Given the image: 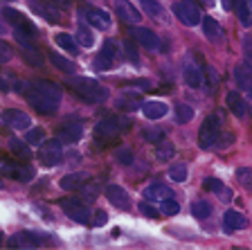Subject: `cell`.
<instances>
[{"mask_svg": "<svg viewBox=\"0 0 252 250\" xmlns=\"http://www.w3.org/2000/svg\"><path fill=\"white\" fill-rule=\"evenodd\" d=\"M61 210L65 212V216H70L72 221L81 225H88L93 221L90 216V208L81 201V198H61Z\"/></svg>", "mask_w": 252, "mask_h": 250, "instance_id": "cell-6", "label": "cell"}, {"mask_svg": "<svg viewBox=\"0 0 252 250\" xmlns=\"http://www.w3.org/2000/svg\"><path fill=\"white\" fill-rule=\"evenodd\" d=\"M205 77H207V83H205V88L212 93V90H214V86L219 83V74H216V70L212 68V66H207V68H205Z\"/></svg>", "mask_w": 252, "mask_h": 250, "instance_id": "cell-48", "label": "cell"}, {"mask_svg": "<svg viewBox=\"0 0 252 250\" xmlns=\"http://www.w3.org/2000/svg\"><path fill=\"white\" fill-rule=\"evenodd\" d=\"M88 180V174L86 172H74V174H65V176L59 180V185H61V189H79L84 182Z\"/></svg>", "mask_w": 252, "mask_h": 250, "instance_id": "cell-25", "label": "cell"}, {"mask_svg": "<svg viewBox=\"0 0 252 250\" xmlns=\"http://www.w3.org/2000/svg\"><path fill=\"white\" fill-rule=\"evenodd\" d=\"M50 61H52V66L54 68H59L61 72H77V66H74V61L72 59H65V57H61V54H50Z\"/></svg>", "mask_w": 252, "mask_h": 250, "instance_id": "cell-30", "label": "cell"}, {"mask_svg": "<svg viewBox=\"0 0 252 250\" xmlns=\"http://www.w3.org/2000/svg\"><path fill=\"white\" fill-rule=\"evenodd\" d=\"M106 221H108V216H106V212H104V210H99V212H94L93 225H97V228H101V225H106Z\"/></svg>", "mask_w": 252, "mask_h": 250, "instance_id": "cell-50", "label": "cell"}, {"mask_svg": "<svg viewBox=\"0 0 252 250\" xmlns=\"http://www.w3.org/2000/svg\"><path fill=\"white\" fill-rule=\"evenodd\" d=\"M0 90H5V93H9V90H11L9 77H2V74H0Z\"/></svg>", "mask_w": 252, "mask_h": 250, "instance_id": "cell-53", "label": "cell"}, {"mask_svg": "<svg viewBox=\"0 0 252 250\" xmlns=\"http://www.w3.org/2000/svg\"><path fill=\"white\" fill-rule=\"evenodd\" d=\"M2 16H5V21L14 27V32H21V34H25V36H30V38H34V41H36L38 30H36V25H34V23H32L25 14L11 9V7H5V9H2Z\"/></svg>", "mask_w": 252, "mask_h": 250, "instance_id": "cell-5", "label": "cell"}, {"mask_svg": "<svg viewBox=\"0 0 252 250\" xmlns=\"http://www.w3.org/2000/svg\"><path fill=\"white\" fill-rule=\"evenodd\" d=\"M250 113H252V93H250Z\"/></svg>", "mask_w": 252, "mask_h": 250, "instance_id": "cell-56", "label": "cell"}, {"mask_svg": "<svg viewBox=\"0 0 252 250\" xmlns=\"http://www.w3.org/2000/svg\"><path fill=\"white\" fill-rule=\"evenodd\" d=\"M200 23H203V34H205V38H207V41H210V43H220V41H223V27H220L214 18L205 16Z\"/></svg>", "mask_w": 252, "mask_h": 250, "instance_id": "cell-23", "label": "cell"}, {"mask_svg": "<svg viewBox=\"0 0 252 250\" xmlns=\"http://www.w3.org/2000/svg\"><path fill=\"white\" fill-rule=\"evenodd\" d=\"M2 120H5V124L9 126V129H16V131H25V129H30V124H32L30 115L18 108H7L5 113H2Z\"/></svg>", "mask_w": 252, "mask_h": 250, "instance_id": "cell-15", "label": "cell"}, {"mask_svg": "<svg viewBox=\"0 0 252 250\" xmlns=\"http://www.w3.org/2000/svg\"><path fill=\"white\" fill-rule=\"evenodd\" d=\"M52 2H54L57 7H61V9H70L74 0H52Z\"/></svg>", "mask_w": 252, "mask_h": 250, "instance_id": "cell-52", "label": "cell"}, {"mask_svg": "<svg viewBox=\"0 0 252 250\" xmlns=\"http://www.w3.org/2000/svg\"><path fill=\"white\" fill-rule=\"evenodd\" d=\"M50 244V237L45 232H30V230H23V232H16L7 246L9 248H38V246Z\"/></svg>", "mask_w": 252, "mask_h": 250, "instance_id": "cell-10", "label": "cell"}, {"mask_svg": "<svg viewBox=\"0 0 252 250\" xmlns=\"http://www.w3.org/2000/svg\"><path fill=\"white\" fill-rule=\"evenodd\" d=\"M203 187L207 189V192H214V194H227L225 187H223V182H220L219 178H205Z\"/></svg>", "mask_w": 252, "mask_h": 250, "instance_id": "cell-41", "label": "cell"}, {"mask_svg": "<svg viewBox=\"0 0 252 250\" xmlns=\"http://www.w3.org/2000/svg\"><path fill=\"white\" fill-rule=\"evenodd\" d=\"M34 176H36V172H34V167L18 162V167H16V174H14V180L30 182V180H34Z\"/></svg>", "mask_w": 252, "mask_h": 250, "instance_id": "cell-34", "label": "cell"}, {"mask_svg": "<svg viewBox=\"0 0 252 250\" xmlns=\"http://www.w3.org/2000/svg\"><path fill=\"white\" fill-rule=\"evenodd\" d=\"M142 97L140 95H122L120 99H117V108H122V110H135V108H142Z\"/></svg>", "mask_w": 252, "mask_h": 250, "instance_id": "cell-29", "label": "cell"}, {"mask_svg": "<svg viewBox=\"0 0 252 250\" xmlns=\"http://www.w3.org/2000/svg\"><path fill=\"white\" fill-rule=\"evenodd\" d=\"M54 41H57L59 47H63L65 52H70L74 57V54H79V43L77 38L72 36V34H68V32H59L57 36H54Z\"/></svg>", "mask_w": 252, "mask_h": 250, "instance_id": "cell-26", "label": "cell"}, {"mask_svg": "<svg viewBox=\"0 0 252 250\" xmlns=\"http://www.w3.org/2000/svg\"><path fill=\"white\" fill-rule=\"evenodd\" d=\"M38 160L45 167H57L63 162V146L59 138H52V140L41 142L38 146Z\"/></svg>", "mask_w": 252, "mask_h": 250, "instance_id": "cell-9", "label": "cell"}, {"mask_svg": "<svg viewBox=\"0 0 252 250\" xmlns=\"http://www.w3.org/2000/svg\"><path fill=\"white\" fill-rule=\"evenodd\" d=\"M142 113H144L147 120H160V117H164L169 113V106L164 102H144L142 104Z\"/></svg>", "mask_w": 252, "mask_h": 250, "instance_id": "cell-24", "label": "cell"}, {"mask_svg": "<svg viewBox=\"0 0 252 250\" xmlns=\"http://www.w3.org/2000/svg\"><path fill=\"white\" fill-rule=\"evenodd\" d=\"M232 77H234L236 90H246V93H250L252 90V68L250 66L239 63V66L234 68V72H232Z\"/></svg>", "mask_w": 252, "mask_h": 250, "instance_id": "cell-18", "label": "cell"}, {"mask_svg": "<svg viewBox=\"0 0 252 250\" xmlns=\"http://www.w3.org/2000/svg\"><path fill=\"white\" fill-rule=\"evenodd\" d=\"M140 5L149 18H153V21H164V9H162V5H160V0H140Z\"/></svg>", "mask_w": 252, "mask_h": 250, "instance_id": "cell-27", "label": "cell"}, {"mask_svg": "<svg viewBox=\"0 0 252 250\" xmlns=\"http://www.w3.org/2000/svg\"><path fill=\"white\" fill-rule=\"evenodd\" d=\"M223 7H225V9H232V0H223Z\"/></svg>", "mask_w": 252, "mask_h": 250, "instance_id": "cell-55", "label": "cell"}, {"mask_svg": "<svg viewBox=\"0 0 252 250\" xmlns=\"http://www.w3.org/2000/svg\"><path fill=\"white\" fill-rule=\"evenodd\" d=\"M178 212H180V203L173 196L160 201V214L162 216H173V214H178Z\"/></svg>", "mask_w": 252, "mask_h": 250, "instance_id": "cell-36", "label": "cell"}, {"mask_svg": "<svg viewBox=\"0 0 252 250\" xmlns=\"http://www.w3.org/2000/svg\"><path fill=\"white\" fill-rule=\"evenodd\" d=\"M236 180L246 192H252V167H239L236 169Z\"/></svg>", "mask_w": 252, "mask_h": 250, "instance_id": "cell-35", "label": "cell"}, {"mask_svg": "<svg viewBox=\"0 0 252 250\" xmlns=\"http://www.w3.org/2000/svg\"><path fill=\"white\" fill-rule=\"evenodd\" d=\"M25 97L30 102V106L36 113L41 115H54L61 106V88H59L54 81H47V79H36V81H30L25 88Z\"/></svg>", "mask_w": 252, "mask_h": 250, "instance_id": "cell-1", "label": "cell"}, {"mask_svg": "<svg viewBox=\"0 0 252 250\" xmlns=\"http://www.w3.org/2000/svg\"><path fill=\"white\" fill-rule=\"evenodd\" d=\"M81 16H84L93 27H97V30H110V25H113L108 11L97 9V7H84V9H81Z\"/></svg>", "mask_w": 252, "mask_h": 250, "instance_id": "cell-12", "label": "cell"}, {"mask_svg": "<svg viewBox=\"0 0 252 250\" xmlns=\"http://www.w3.org/2000/svg\"><path fill=\"white\" fill-rule=\"evenodd\" d=\"M106 198H108L110 205H115L117 210H128L131 208V198H128L126 189L120 187V185H108V187H106Z\"/></svg>", "mask_w": 252, "mask_h": 250, "instance_id": "cell-17", "label": "cell"}, {"mask_svg": "<svg viewBox=\"0 0 252 250\" xmlns=\"http://www.w3.org/2000/svg\"><path fill=\"white\" fill-rule=\"evenodd\" d=\"M225 104H227V108H230V113L234 115V117H246L248 104L243 102V97H241L239 90H230V93L225 95Z\"/></svg>", "mask_w": 252, "mask_h": 250, "instance_id": "cell-21", "label": "cell"}, {"mask_svg": "<svg viewBox=\"0 0 252 250\" xmlns=\"http://www.w3.org/2000/svg\"><path fill=\"white\" fill-rule=\"evenodd\" d=\"M191 117H194V108L187 104H178L176 106V120L180 122V124H187V122H191Z\"/></svg>", "mask_w": 252, "mask_h": 250, "instance_id": "cell-39", "label": "cell"}, {"mask_svg": "<svg viewBox=\"0 0 252 250\" xmlns=\"http://www.w3.org/2000/svg\"><path fill=\"white\" fill-rule=\"evenodd\" d=\"M43 138H45V131L43 129H27V133H25L27 144H41Z\"/></svg>", "mask_w": 252, "mask_h": 250, "instance_id": "cell-42", "label": "cell"}, {"mask_svg": "<svg viewBox=\"0 0 252 250\" xmlns=\"http://www.w3.org/2000/svg\"><path fill=\"white\" fill-rule=\"evenodd\" d=\"M0 246H2V232H0Z\"/></svg>", "mask_w": 252, "mask_h": 250, "instance_id": "cell-58", "label": "cell"}, {"mask_svg": "<svg viewBox=\"0 0 252 250\" xmlns=\"http://www.w3.org/2000/svg\"><path fill=\"white\" fill-rule=\"evenodd\" d=\"M11 59H14V50H11V45L0 38V63H9Z\"/></svg>", "mask_w": 252, "mask_h": 250, "instance_id": "cell-47", "label": "cell"}, {"mask_svg": "<svg viewBox=\"0 0 252 250\" xmlns=\"http://www.w3.org/2000/svg\"><path fill=\"white\" fill-rule=\"evenodd\" d=\"M232 142H234V136H232V133H227V136H223V138L219 136V140H216V144H219V146H223V149H225V146H230Z\"/></svg>", "mask_w": 252, "mask_h": 250, "instance_id": "cell-51", "label": "cell"}, {"mask_svg": "<svg viewBox=\"0 0 252 250\" xmlns=\"http://www.w3.org/2000/svg\"><path fill=\"white\" fill-rule=\"evenodd\" d=\"M187 165L185 162H176V165L169 167V178H171L173 182H185L187 180Z\"/></svg>", "mask_w": 252, "mask_h": 250, "instance_id": "cell-37", "label": "cell"}, {"mask_svg": "<svg viewBox=\"0 0 252 250\" xmlns=\"http://www.w3.org/2000/svg\"><path fill=\"white\" fill-rule=\"evenodd\" d=\"M128 126H131V122L126 120V117H122V115H108V117L97 122L94 138L99 142H110V140H115V138H120L122 133H126Z\"/></svg>", "mask_w": 252, "mask_h": 250, "instance_id": "cell-3", "label": "cell"}, {"mask_svg": "<svg viewBox=\"0 0 252 250\" xmlns=\"http://www.w3.org/2000/svg\"><path fill=\"white\" fill-rule=\"evenodd\" d=\"M115 63H117V45H115V41H106L104 47H101V52L97 54V59H94V68L110 70Z\"/></svg>", "mask_w": 252, "mask_h": 250, "instance_id": "cell-11", "label": "cell"}, {"mask_svg": "<svg viewBox=\"0 0 252 250\" xmlns=\"http://www.w3.org/2000/svg\"><path fill=\"white\" fill-rule=\"evenodd\" d=\"M171 9H173V16L187 27H196L200 21H203L198 7H196L191 0H176Z\"/></svg>", "mask_w": 252, "mask_h": 250, "instance_id": "cell-7", "label": "cell"}, {"mask_svg": "<svg viewBox=\"0 0 252 250\" xmlns=\"http://www.w3.org/2000/svg\"><path fill=\"white\" fill-rule=\"evenodd\" d=\"M223 223H225V228L230 232H234V230H246L250 225V219L239 210H227L225 216H223Z\"/></svg>", "mask_w": 252, "mask_h": 250, "instance_id": "cell-20", "label": "cell"}, {"mask_svg": "<svg viewBox=\"0 0 252 250\" xmlns=\"http://www.w3.org/2000/svg\"><path fill=\"white\" fill-rule=\"evenodd\" d=\"M79 189L84 192V198H90V201H94L97 194H99V185H97V182H88V180H86Z\"/></svg>", "mask_w": 252, "mask_h": 250, "instance_id": "cell-44", "label": "cell"}, {"mask_svg": "<svg viewBox=\"0 0 252 250\" xmlns=\"http://www.w3.org/2000/svg\"><path fill=\"white\" fill-rule=\"evenodd\" d=\"M232 7H234V14L239 16L241 25L250 27V25H252V11H250V5H248V0H234V2H232Z\"/></svg>", "mask_w": 252, "mask_h": 250, "instance_id": "cell-28", "label": "cell"}, {"mask_svg": "<svg viewBox=\"0 0 252 250\" xmlns=\"http://www.w3.org/2000/svg\"><path fill=\"white\" fill-rule=\"evenodd\" d=\"M68 86L74 90L77 97H81L88 104H101V102L108 99V88H106L104 83L97 81V79L72 74V77H68Z\"/></svg>", "mask_w": 252, "mask_h": 250, "instance_id": "cell-2", "label": "cell"}, {"mask_svg": "<svg viewBox=\"0 0 252 250\" xmlns=\"http://www.w3.org/2000/svg\"><path fill=\"white\" fill-rule=\"evenodd\" d=\"M191 214L196 219H207V216H212V205L207 201H194L191 203Z\"/></svg>", "mask_w": 252, "mask_h": 250, "instance_id": "cell-38", "label": "cell"}, {"mask_svg": "<svg viewBox=\"0 0 252 250\" xmlns=\"http://www.w3.org/2000/svg\"><path fill=\"white\" fill-rule=\"evenodd\" d=\"M173 156H176V146H173L171 142H158V146H156V158L158 160L169 162Z\"/></svg>", "mask_w": 252, "mask_h": 250, "instance_id": "cell-32", "label": "cell"}, {"mask_svg": "<svg viewBox=\"0 0 252 250\" xmlns=\"http://www.w3.org/2000/svg\"><path fill=\"white\" fill-rule=\"evenodd\" d=\"M131 36H133V41H137L142 47H147V50H156V47H160V38L156 36V32L147 30V27H133Z\"/></svg>", "mask_w": 252, "mask_h": 250, "instance_id": "cell-16", "label": "cell"}, {"mask_svg": "<svg viewBox=\"0 0 252 250\" xmlns=\"http://www.w3.org/2000/svg\"><path fill=\"white\" fill-rule=\"evenodd\" d=\"M81 136H84V126L79 124V122H65L57 131V138L61 142H65V144H77L81 140Z\"/></svg>", "mask_w": 252, "mask_h": 250, "instance_id": "cell-13", "label": "cell"}, {"mask_svg": "<svg viewBox=\"0 0 252 250\" xmlns=\"http://www.w3.org/2000/svg\"><path fill=\"white\" fill-rule=\"evenodd\" d=\"M115 160L120 162V165L128 167V165H133V160H135V156H133V151H131V149H126V146H122V149H117V151H115Z\"/></svg>", "mask_w": 252, "mask_h": 250, "instance_id": "cell-40", "label": "cell"}, {"mask_svg": "<svg viewBox=\"0 0 252 250\" xmlns=\"http://www.w3.org/2000/svg\"><path fill=\"white\" fill-rule=\"evenodd\" d=\"M140 212L144 214L147 219H158V216H160V210L153 208L151 201H142V203H140Z\"/></svg>", "mask_w": 252, "mask_h": 250, "instance_id": "cell-46", "label": "cell"}, {"mask_svg": "<svg viewBox=\"0 0 252 250\" xmlns=\"http://www.w3.org/2000/svg\"><path fill=\"white\" fill-rule=\"evenodd\" d=\"M2 30H5V27H2V23H0V34H2Z\"/></svg>", "mask_w": 252, "mask_h": 250, "instance_id": "cell-57", "label": "cell"}, {"mask_svg": "<svg viewBox=\"0 0 252 250\" xmlns=\"http://www.w3.org/2000/svg\"><path fill=\"white\" fill-rule=\"evenodd\" d=\"M115 11H117V16H120L124 23H128V25H137L140 23V11L135 9V7L128 2V0H117L115 2Z\"/></svg>", "mask_w": 252, "mask_h": 250, "instance_id": "cell-19", "label": "cell"}, {"mask_svg": "<svg viewBox=\"0 0 252 250\" xmlns=\"http://www.w3.org/2000/svg\"><path fill=\"white\" fill-rule=\"evenodd\" d=\"M32 9L36 11L41 18H45L47 23H54V25L63 23L61 14L57 11V5H54L52 0H50V2H43V0H32Z\"/></svg>", "mask_w": 252, "mask_h": 250, "instance_id": "cell-14", "label": "cell"}, {"mask_svg": "<svg viewBox=\"0 0 252 250\" xmlns=\"http://www.w3.org/2000/svg\"><path fill=\"white\" fill-rule=\"evenodd\" d=\"M183 77L187 81V86L191 88H203L205 86V70L200 57H196V52H187L183 57Z\"/></svg>", "mask_w": 252, "mask_h": 250, "instance_id": "cell-4", "label": "cell"}, {"mask_svg": "<svg viewBox=\"0 0 252 250\" xmlns=\"http://www.w3.org/2000/svg\"><path fill=\"white\" fill-rule=\"evenodd\" d=\"M9 149H11V153H14L16 158H30L32 156V151H30V146H27V142H23V140H18V138H9Z\"/></svg>", "mask_w": 252, "mask_h": 250, "instance_id": "cell-31", "label": "cell"}, {"mask_svg": "<svg viewBox=\"0 0 252 250\" xmlns=\"http://www.w3.org/2000/svg\"><path fill=\"white\" fill-rule=\"evenodd\" d=\"M243 54H246V61H248V66L252 68V38L250 36H246L243 38Z\"/></svg>", "mask_w": 252, "mask_h": 250, "instance_id": "cell-49", "label": "cell"}, {"mask_svg": "<svg viewBox=\"0 0 252 250\" xmlns=\"http://www.w3.org/2000/svg\"><path fill=\"white\" fill-rule=\"evenodd\" d=\"M74 38H77L79 45H84V47H93V45H94L93 32H90L86 25H79V27H77V32H74Z\"/></svg>", "mask_w": 252, "mask_h": 250, "instance_id": "cell-33", "label": "cell"}, {"mask_svg": "<svg viewBox=\"0 0 252 250\" xmlns=\"http://www.w3.org/2000/svg\"><path fill=\"white\" fill-rule=\"evenodd\" d=\"M0 187H2V176H0Z\"/></svg>", "mask_w": 252, "mask_h": 250, "instance_id": "cell-59", "label": "cell"}, {"mask_svg": "<svg viewBox=\"0 0 252 250\" xmlns=\"http://www.w3.org/2000/svg\"><path fill=\"white\" fill-rule=\"evenodd\" d=\"M142 138H144L147 142H151V144H158V142H162L164 131H160V129H147L144 133H142Z\"/></svg>", "mask_w": 252, "mask_h": 250, "instance_id": "cell-45", "label": "cell"}, {"mask_svg": "<svg viewBox=\"0 0 252 250\" xmlns=\"http://www.w3.org/2000/svg\"><path fill=\"white\" fill-rule=\"evenodd\" d=\"M219 136H220V120L216 115L205 117L198 131V146L200 149H212L216 144V140H219Z\"/></svg>", "mask_w": 252, "mask_h": 250, "instance_id": "cell-8", "label": "cell"}, {"mask_svg": "<svg viewBox=\"0 0 252 250\" xmlns=\"http://www.w3.org/2000/svg\"><path fill=\"white\" fill-rule=\"evenodd\" d=\"M124 54L133 66H140V57H137V47L133 41H124Z\"/></svg>", "mask_w": 252, "mask_h": 250, "instance_id": "cell-43", "label": "cell"}, {"mask_svg": "<svg viewBox=\"0 0 252 250\" xmlns=\"http://www.w3.org/2000/svg\"><path fill=\"white\" fill-rule=\"evenodd\" d=\"M169 196H173L171 187H169V185H162V182H153V185L144 187V192H142V198H144V201H162V198H169Z\"/></svg>", "mask_w": 252, "mask_h": 250, "instance_id": "cell-22", "label": "cell"}, {"mask_svg": "<svg viewBox=\"0 0 252 250\" xmlns=\"http://www.w3.org/2000/svg\"><path fill=\"white\" fill-rule=\"evenodd\" d=\"M200 2H203L205 7H214L216 5V0H200Z\"/></svg>", "mask_w": 252, "mask_h": 250, "instance_id": "cell-54", "label": "cell"}]
</instances>
